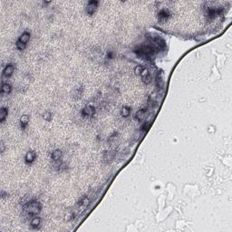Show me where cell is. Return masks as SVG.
Listing matches in <instances>:
<instances>
[{
  "label": "cell",
  "mask_w": 232,
  "mask_h": 232,
  "mask_svg": "<svg viewBox=\"0 0 232 232\" xmlns=\"http://www.w3.org/2000/svg\"><path fill=\"white\" fill-rule=\"evenodd\" d=\"M221 8H217V7H207L206 10V16L208 19H213L215 18L217 16H219V14H221L222 12Z\"/></svg>",
  "instance_id": "obj_3"
},
{
  "label": "cell",
  "mask_w": 232,
  "mask_h": 232,
  "mask_svg": "<svg viewBox=\"0 0 232 232\" xmlns=\"http://www.w3.org/2000/svg\"><path fill=\"white\" fill-rule=\"evenodd\" d=\"M4 143H3V142H1V152H4Z\"/></svg>",
  "instance_id": "obj_21"
},
{
  "label": "cell",
  "mask_w": 232,
  "mask_h": 232,
  "mask_svg": "<svg viewBox=\"0 0 232 232\" xmlns=\"http://www.w3.org/2000/svg\"><path fill=\"white\" fill-rule=\"evenodd\" d=\"M36 158V154L34 152H28L26 155V163H32Z\"/></svg>",
  "instance_id": "obj_9"
},
{
  "label": "cell",
  "mask_w": 232,
  "mask_h": 232,
  "mask_svg": "<svg viewBox=\"0 0 232 232\" xmlns=\"http://www.w3.org/2000/svg\"><path fill=\"white\" fill-rule=\"evenodd\" d=\"M145 113H146V109L145 108H142V109H140L139 111L135 113V120L138 121H141L145 116Z\"/></svg>",
  "instance_id": "obj_11"
},
{
  "label": "cell",
  "mask_w": 232,
  "mask_h": 232,
  "mask_svg": "<svg viewBox=\"0 0 232 232\" xmlns=\"http://www.w3.org/2000/svg\"><path fill=\"white\" fill-rule=\"evenodd\" d=\"M131 113V108L128 106H123L121 109V115L123 117H128Z\"/></svg>",
  "instance_id": "obj_15"
},
{
  "label": "cell",
  "mask_w": 232,
  "mask_h": 232,
  "mask_svg": "<svg viewBox=\"0 0 232 232\" xmlns=\"http://www.w3.org/2000/svg\"><path fill=\"white\" fill-rule=\"evenodd\" d=\"M16 48L18 49V50H20V51H22V50H24L25 48H26V44H23V43H21V42H19L18 40H17V42H16Z\"/></svg>",
  "instance_id": "obj_18"
},
{
  "label": "cell",
  "mask_w": 232,
  "mask_h": 232,
  "mask_svg": "<svg viewBox=\"0 0 232 232\" xmlns=\"http://www.w3.org/2000/svg\"><path fill=\"white\" fill-rule=\"evenodd\" d=\"M142 69H143V66L142 65H137L134 69V73L137 74V75H140L142 71Z\"/></svg>",
  "instance_id": "obj_19"
},
{
  "label": "cell",
  "mask_w": 232,
  "mask_h": 232,
  "mask_svg": "<svg viewBox=\"0 0 232 232\" xmlns=\"http://www.w3.org/2000/svg\"><path fill=\"white\" fill-rule=\"evenodd\" d=\"M171 16V13L168 9H162L161 10L158 14V20L160 23H165L169 17Z\"/></svg>",
  "instance_id": "obj_5"
},
{
  "label": "cell",
  "mask_w": 232,
  "mask_h": 232,
  "mask_svg": "<svg viewBox=\"0 0 232 232\" xmlns=\"http://www.w3.org/2000/svg\"><path fill=\"white\" fill-rule=\"evenodd\" d=\"M14 70H15V66H14V65H12V63H9V65H7V66L5 67L4 71H3L4 76H5V77H10L11 75L13 74Z\"/></svg>",
  "instance_id": "obj_8"
},
{
  "label": "cell",
  "mask_w": 232,
  "mask_h": 232,
  "mask_svg": "<svg viewBox=\"0 0 232 232\" xmlns=\"http://www.w3.org/2000/svg\"><path fill=\"white\" fill-rule=\"evenodd\" d=\"M44 119H45L46 121H51V119H52V113H45L44 114Z\"/></svg>",
  "instance_id": "obj_20"
},
{
  "label": "cell",
  "mask_w": 232,
  "mask_h": 232,
  "mask_svg": "<svg viewBox=\"0 0 232 232\" xmlns=\"http://www.w3.org/2000/svg\"><path fill=\"white\" fill-rule=\"evenodd\" d=\"M156 51V48L153 45H140L134 49V53L140 56L142 59H150Z\"/></svg>",
  "instance_id": "obj_1"
},
{
  "label": "cell",
  "mask_w": 232,
  "mask_h": 232,
  "mask_svg": "<svg viewBox=\"0 0 232 232\" xmlns=\"http://www.w3.org/2000/svg\"><path fill=\"white\" fill-rule=\"evenodd\" d=\"M24 210L30 215H36L41 212L42 205L37 200H31L24 206Z\"/></svg>",
  "instance_id": "obj_2"
},
{
  "label": "cell",
  "mask_w": 232,
  "mask_h": 232,
  "mask_svg": "<svg viewBox=\"0 0 232 232\" xmlns=\"http://www.w3.org/2000/svg\"><path fill=\"white\" fill-rule=\"evenodd\" d=\"M51 157L54 161H59L62 157V152L60 150H55L54 152H52Z\"/></svg>",
  "instance_id": "obj_13"
},
{
  "label": "cell",
  "mask_w": 232,
  "mask_h": 232,
  "mask_svg": "<svg viewBox=\"0 0 232 232\" xmlns=\"http://www.w3.org/2000/svg\"><path fill=\"white\" fill-rule=\"evenodd\" d=\"M28 123H29V116L28 115L25 114L20 118V124H21V128L23 130L26 129V127L27 126Z\"/></svg>",
  "instance_id": "obj_12"
},
{
  "label": "cell",
  "mask_w": 232,
  "mask_h": 232,
  "mask_svg": "<svg viewBox=\"0 0 232 232\" xmlns=\"http://www.w3.org/2000/svg\"><path fill=\"white\" fill-rule=\"evenodd\" d=\"M40 222H41V219H40V218L38 217H36V218H34L32 219V221H31V226L34 228V229H36L38 226L40 225Z\"/></svg>",
  "instance_id": "obj_17"
},
{
  "label": "cell",
  "mask_w": 232,
  "mask_h": 232,
  "mask_svg": "<svg viewBox=\"0 0 232 232\" xmlns=\"http://www.w3.org/2000/svg\"><path fill=\"white\" fill-rule=\"evenodd\" d=\"M98 4H99L98 1H95V0H91V1H89L86 7V13L89 16H92L95 12V10L98 7Z\"/></svg>",
  "instance_id": "obj_4"
},
{
  "label": "cell",
  "mask_w": 232,
  "mask_h": 232,
  "mask_svg": "<svg viewBox=\"0 0 232 232\" xmlns=\"http://www.w3.org/2000/svg\"><path fill=\"white\" fill-rule=\"evenodd\" d=\"M8 114V110L7 108H1V110H0V121L1 123H3V121H5V119L7 118V116Z\"/></svg>",
  "instance_id": "obj_14"
},
{
  "label": "cell",
  "mask_w": 232,
  "mask_h": 232,
  "mask_svg": "<svg viewBox=\"0 0 232 232\" xmlns=\"http://www.w3.org/2000/svg\"><path fill=\"white\" fill-rule=\"evenodd\" d=\"M141 77H142V81L143 82L146 84H150V80H152V77H150V72H149V70L147 68H145V67H143V69H142V73H141Z\"/></svg>",
  "instance_id": "obj_6"
},
{
  "label": "cell",
  "mask_w": 232,
  "mask_h": 232,
  "mask_svg": "<svg viewBox=\"0 0 232 232\" xmlns=\"http://www.w3.org/2000/svg\"><path fill=\"white\" fill-rule=\"evenodd\" d=\"M29 39H30V33L26 31V32H24L20 36L18 41L21 42V43H23V44H26V43L29 41Z\"/></svg>",
  "instance_id": "obj_10"
},
{
  "label": "cell",
  "mask_w": 232,
  "mask_h": 232,
  "mask_svg": "<svg viewBox=\"0 0 232 232\" xmlns=\"http://www.w3.org/2000/svg\"><path fill=\"white\" fill-rule=\"evenodd\" d=\"M1 92H4V94H10V92H11V85L9 84H4L2 85Z\"/></svg>",
  "instance_id": "obj_16"
},
{
  "label": "cell",
  "mask_w": 232,
  "mask_h": 232,
  "mask_svg": "<svg viewBox=\"0 0 232 232\" xmlns=\"http://www.w3.org/2000/svg\"><path fill=\"white\" fill-rule=\"evenodd\" d=\"M94 113H95V108L92 105L85 106L82 111V114L84 116H92Z\"/></svg>",
  "instance_id": "obj_7"
}]
</instances>
